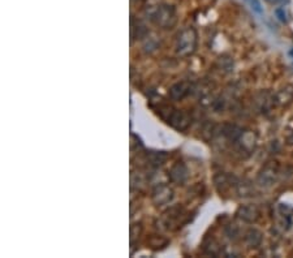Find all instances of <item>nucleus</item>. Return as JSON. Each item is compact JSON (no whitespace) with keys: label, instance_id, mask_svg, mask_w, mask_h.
<instances>
[{"label":"nucleus","instance_id":"7","mask_svg":"<svg viewBox=\"0 0 293 258\" xmlns=\"http://www.w3.org/2000/svg\"><path fill=\"white\" fill-rule=\"evenodd\" d=\"M245 241H246V244L250 248L259 247L262 243V232L255 230V228H250L245 234Z\"/></svg>","mask_w":293,"mask_h":258},{"label":"nucleus","instance_id":"4","mask_svg":"<svg viewBox=\"0 0 293 258\" xmlns=\"http://www.w3.org/2000/svg\"><path fill=\"white\" fill-rule=\"evenodd\" d=\"M237 215L240 219H243L246 223H255L259 219V209L255 205H245L241 206L240 209L237 210Z\"/></svg>","mask_w":293,"mask_h":258},{"label":"nucleus","instance_id":"1","mask_svg":"<svg viewBox=\"0 0 293 258\" xmlns=\"http://www.w3.org/2000/svg\"><path fill=\"white\" fill-rule=\"evenodd\" d=\"M152 18L154 21L158 25H162V26H172L175 22H176V14L173 8L168 7V5H160L155 11V13L152 14Z\"/></svg>","mask_w":293,"mask_h":258},{"label":"nucleus","instance_id":"11","mask_svg":"<svg viewBox=\"0 0 293 258\" xmlns=\"http://www.w3.org/2000/svg\"><path fill=\"white\" fill-rule=\"evenodd\" d=\"M290 224L293 227V212L290 215Z\"/></svg>","mask_w":293,"mask_h":258},{"label":"nucleus","instance_id":"3","mask_svg":"<svg viewBox=\"0 0 293 258\" xmlns=\"http://www.w3.org/2000/svg\"><path fill=\"white\" fill-rule=\"evenodd\" d=\"M195 33L191 29H188L185 32L181 33L179 36V52L180 53H189L195 50Z\"/></svg>","mask_w":293,"mask_h":258},{"label":"nucleus","instance_id":"10","mask_svg":"<svg viewBox=\"0 0 293 258\" xmlns=\"http://www.w3.org/2000/svg\"><path fill=\"white\" fill-rule=\"evenodd\" d=\"M276 16H278V18H279L280 21L282 22H287V18H286V13H284V11L283 9H276Z\"/></svg>","mask_w":293,"mask_h":258},{"label":"nucleus","instance_id":"9","mask_svg":"<svg viewBox=\"0 0 293 258\" xmlns=\"http://www.w3.org/2000/svg\"><path fill=\"white\" fill-rule=\"evenodd\" d=\"M245 1L249 4V7H250L253 11L257 12L258 14H263V7H262L259 0H245Z\"/></svg>","mask_w":293,"mask_h":258},{"label":"nucleus","instance_id":"2","mask_svg":"<svg viewBox=\"0 0 293 258\" xmlns=\"http://www.w3.org/2000/svg\"><path fill=\"white\" fill-rule=\"evenodd\" d=\"M279 173V166L275 162H270L269 164H266L265 168L261 171L259 176H258V181L259 184L269 187V185L274 184V181L276 180Z\"/></svg>","mask_w":293,"mask_h":258},{"label":"nucleus","instance_id":"5","mask_svg":"<svg viewBox=\"0 0 293 258\" xmlns=\"http://www.w3.org/2000/svg\"><path fill=\"white\" fill-rule=\"evenodd\" d=\"M274 101L280 107H287L291 104L293 101V85H286L280 89L279 92L276 93Z\"/></svg>","mask_w":293,"mask_h":258},{"label":"nucleus","instance_id":"6","mask_svg":"<svg viewBox=\"0 0 293 258\" xmlns=\"http://www.w3.org/2000/svg\"><path fill=\"white\" fill-rule=\"evenodd\" d=\"M154 200L158 205H164L172 200V191L167 187H160L154 192Z\"/></svg>","mask_w":293,"mask_h":258},{"label":"nucleus","instance_id":"8","mask_svg":"<svg viewBox=\"0 0 293 258\" xmlns=\"http://www.w3.org/2000/svg\"><path fill=\"white\" fill-rule=\"evenodd\" d=\"M148 247L154 249V251H159V249H162V248L167 247L168 245V240L166 239H163L162 236H151L147 240Z\"/></svg>","mask_w":293,"mask_h":258}]
</instances>
